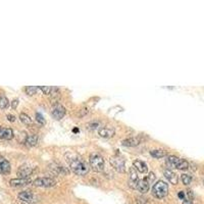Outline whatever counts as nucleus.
Instances as JSON below:
<instances>
[{
  "mask_svg": "<svg viewBox=\"0 0 204 204\" xmlns=\"http://www.w3.org/2000/svg\"><path fill=\"white\" fill-rule=\"evenodd\" d=\"M0 138L10 140L13 138V131L9 128H2L0 127Z\"/></svg>",
  "mask_w": 204,
  "mask_h": 204,
  "instance_id": "obj_12",
  "label": "nucleus"
},
{
  "mask_svg": "<svg viewBox=\"0 0 204 204\" xmlns=\"http://www.w3.org/2000/svg\"><path fill=\"white\" fill-rule=\"evenodd\" d=\"M10 172V163L5 158L0 157V173H8Z\"/></svg>",
  "mask_w": 204,
  "mask_h": 204,
  "instance_id": "obj_15",
  "label": "nucleus"
},
{
  "mask_svg": "<svg viewBox=\"0 0 204 204\" xmlns=\"http://www.w3.org/2000/svg\"><path fill=\"white\" fill-rule=\"evenodd\" d=\"M187 196H188V200H193L194 198V194H193V191L192 190H187Z\"/></svg>",
  "mask_w": 204,
  "mask_h": 204,
  "instance_id": "obj_33",
  "label": "nucleus"
},
{
  "mask_svg": "<svg viewBox=\"0 0 204 204\" xmlns=\"http://www.w3.org/2000/svg\"><path fill=\"white\" fill-rule=\"evenodd\" d=\"M163 173H164L165 178L168 180L169 183H172L173 185L178 184V182H179V178H178V176L173 172H172L170 169H165Z\"/></svg>",
  "mask_w": 204,
  "mask_h": 204,
  "instance_id": "obj_13",
  "label": "nucleus"
},
{
  "mask_svg": "<svg viewBox=\"0 0 204 204\" xmlns=\"http://www.w3.org/2000/svg\"><path fill=\"white\" fill-rule=\"evenodd\" d=\"M138 173H137V170L134 166H131L130 168V177H129V181L128 184L129 186L132 189H137V185H138Z\"/></svg>",
  "mask_w": 204,
  "mask_h": 204,
  "instance_id": "obj_7",
  "label": "nucleus"
},
{
  "mask_svg": "<svg viewBox=\"0 0 204 204\" xmlns=\"http://www.w3.org/2000/svg\"><path fill=\"white\" fill-rule=\"evenodd\" d=\"M168 193V185L163 181H159L156 184H154L153 188H152V195L155 198L161 199L165 197Z\"/></svg>",
  "mask_w": 204,
  "mask_h": 204,
  "instance_id": "obj_2",
  "label": "nucleus"
},
{
  "mask_svg": "<svg viewBox=\"0 0 204 204\" xmlns=\"http://www.w3.org/2000/svg\"><path fill=\"white\" fill-rule=\"evenodd\" d=\"M9 105V101L5 96H0V108L5 109Z\"/></svg>",
  "mask_w": 204,
  "mask_h": 204,
  "instance_id": "obj_24",
  "label": "nucleus"
},
{
  "mask_svg": "<svg viewBox=\"0 0 204 204\" xmlns=\"http://www.w3.org/2000/svg\"><path fill=\"white\" fill-rule=\"evenodd\" d=\"M181 179L184 185H189V184H191V182H192V177L190 175H187V173H183Z\"/></svg>",
  "mask_w": 204,
  "mask_h": 204,
  "instance_id": "obj_26",
  "label": "nucleus"
},
{
  "mask_svg": "<svg viewBox=\"0 0 204 204\" xmlns=\"http://www.w3.org/2000/svg\"><path fill=\"white\" fill-rule=\"evenodd\" d=\"M38 143V136L37 135H30L25 140V144L29 147H33Z\"/></svg>",
  "mask_w": 204,
  "mask_h": 204,
  "instance_id": "obj_17",
  "label": "nucleus"
},
{
  "mask_svg": "<svg viewBox=\"0 0 204 204\" xmlns=\"http://www.w3.org/2000/svg\"><path fill=\"white\" fill-rule=\"evenodd\" d=\"M20 120H21V122H24V124H26V125H31L32 124V118L26 113H21L20 114Z\"/></svg>",
  "mask_w": 204,
  "mask_h": 204,
  "instance_id": "obj_23",
  "label": "nucleus"
},
{
  "mask_svg": "<svg viewBox=\"0 0 204 204\" xmlns=\"http://www.w3.org/2000/svg\"><path fill=\"white\" fill-rule=\"evenodd\" d=\"M38 89H39V87H36V86H28V87L25 88V91L28 95L32 96V95L36 94V92L38 91Z\"/></svg>",
  "mask_w": 204,
  "mask_h": 204,
  "instance_id": "obj_25",
  "label": "nucleus"
},
{
  "mask_svg": "<svg viewBox=\"0 0 204 204\" xmlns=\"http://www.w3.org/2000/svg\"><path fill=\"white\" fill-rule=\"evenodd\" d=\"M110 164L120 173H124L126 170V168H125V160L121 157H118V156L111 157L110 158Z\"/></svg>",
  "mask_w": 204,
  "mask_h": 204,
  "instance_id": "obj_6",
  "label": "nucleus"
},
{
  "mask_svg": "<svg viewBox=\"0 0 204 204\" xmlns=\"http://www.w3.org/2000/svg\"><path fill=\"white\" fill-rule=\"evenodd\" d=\"M66 160L69 165V168L73 170L74 173L78 176H85L89 173V168L88 163L82 158L80 155L74 152H69L65 154Z\"/></svg>",
  "mask_w": 204,
  "mask_h": 204,
  "instance_id": "obj_1",
  "label": "nucleus"
},
{
  "mask_svg": "<svg viewBox=\"0 0 204 204\" xmlns=\"http://www.w3.org/2000/svg\"><path fill=\"white\" fill-rule=\"evenodd\" d=\"M99 135L103 138H110L114 135V130L109 128H101L99 130Z\"/></svg>",
  "mask_w": 204,
  "mask_h": 204,
  "instance_id": "obj_16",
  "label": "nucleus"
},
{
  "mask_svg": "<svg viewBox=\"0 0 204 204\" xmlns=\"http://www.w3.org/2000/svg\"><path fill=\"white\" fill-rule=\"evenodd\" d=\"M134 168H136V170H138V172L141 173H146L147 170H148L146 162L139 160V159H137V160L134 161Z\"/></svg>",
  "mask_w": 204,
  "mask_h": 204,
  "instance_id": "obj_14",
  "label": "nucleus"
},
{
  "mask_svg": "<svg viewBox=\"0 0 204 204\" xmlns=\"http://www.w3.org/2000/svg\"><path fill=\"white\" fill-rule=\"evenodd\" d=\"M34 185L37 187H43V188H49L53 187L56 185L55 180L51 178H38L34 181Z\"/></svg>",
  "mask_w": 204,
  "mask_h": 204,
  "instance_id": "obj_4",
  "label": "nucleus"
},
{
  "mask_svg": "<svg viewBox=\"0 0 204 204\" xmlns=\"http://www.w3.org/2000/svg\"><path fill=\"white\" fill-rule=\"evenodd\" d=\"M179 160H180L179 157L175 156V155H170V156H168V159H166V163H168V165L170 166V168H176L177 163Z\"/></svg>",
  "mask_w": 204,
  "mask_h": 204,
  "instance_id": "obj_21",
  "label": "nucleus"
},
{
  "mask_svg": "<svg viewBox=\"0 0 204 204\" xmlns=\"http://www.w3.org/2000/svg\"><path fill=\"white\" fill-rule=\"evenodd\" d=\"M178 196H179V198L184 199V198H185V192H183V191L179 192V194H178Z\"/></svg>",
  "mask_w": 204,
  "mask_h": 204,
  "instance_id": "obj_36",
  "label": "nucleus"
},
{
  "mask_svg": "<svg viewBox=\"0 0 204 204\" xmlns=\"http://www.w3.org/2000/svg\"><path fill=\"white\" fill-rule=\"evenodd\" d=\"M149 188H150V184H149V182H148V180L146 179H143V180H141L138 182V185H137V189L141 192V193H143V194H145V193H147L148 191H149Z\"/></svg>",
  "mask_w": 204,
  "mask_h": 204,
  "instance_id": "obj_11",
  "label": "nucleus"
},
{
  "mask_svg": "<svg viewBox=\"0 0 204 204\" xmlns=\"http://www.w3.org/2000/svg\"><path fill=\"white\" fill-rule=\"evenodd\" d=\"M89 162H90L91 168L93 170L97 173H101L104 169V159L102 156H100L99 154H91L89 157Z\"/></svg>",
  "mask_w": 204,
  "mask_h": 204,
  "instance_id": "obj_3",
  "label": "nucleus"
},
{
  "mask_svg": "<svg viewBox=\"0 0 204 204\" xmlns=\"http://www.w3.org/2000/svg\"><path fill=\"white\" fill-rule=\"evenodd\" d=\"M17 197L20 200H21L23 202L26 203H34L37 201V198L36 196L33 194L32 192H29V191H23V192H20L17 195Z\"/></svg>",
  "mask_w": 204,
  "mask_h": 204,
  "instance_id": "obj_5",
  "label": "nucleus"
},
{
  "mask_svg": "<svg viewBox=\"0 0 204 204\" xmlns=\"http://www.w3.org/2000/svg\"><path fill=\"white\" fill-rule=\"evenodd\" d=\"M51 114H52V116L55 118V120L59 121V120H61V118L64 116L65 108L62 105H60V104H56L52 108V110H51Z\"/></svg>",
  "mask_w": 204,
  "mask_h": 204,
  "instance_id": "obj_8",
  "label": "nucleus"
},
{
  "mask_svg": "<svg viewBox=\"0 0 204 204\" xmlns=\"http://www.w3.org/2000/svg\"><path fill=\"white\" fill-rule=\"evenodd\" d=\"M146 179L148 180V182H149V184H151V183H153V181L155 180V175L153 173H149V176H148Z\"/></svg>",
  "mask_w": 204,
  "mask_h": 204,
  "instance_id": "obj_30",
  "label": "nucleus"
},
{
  "mask_svg": "<svg viewBox=\"0 0 204 204\" xmlns=\"http://www.w3.org/2000/svg\"><path fill=\"white\" fill-rule=\"evenodd\" d=\"M7 120H8L9 121L13 122L14 121H16V116H12V114H7Z\"/></svg>",
  "mask_w": 204,
  "mask_h": 204,
  "instance_id": "obj_34",
  "label": "nucleus"
},
{
  "mask_svg": "<svg viewBox=\"0 0 204 204\" xmlns=\"http://www.w3.org/2000/svg\"><path fill=\"white\" fill-rule=\"evenodd\" d=\"M140 144V140L138 138H129L122 141V145L128 147H135Z\"/></svg>",
  "mask_w": 204,
  "mask_h": 204,
  "instance_id": "obj_18",
  "label": "nucleus"
},
{
  "mask_svg": "<svg viewBox=\"0 0 204 204\" xmlns=\"http://www.w3.org/2000/svg\"><path fill=\"white\" fill-rule=\"evenodd\" d=\"M88 111H89L88 108H83V109H81V110H80V112H79V116H80V117H84V116L88 113Z\"/></svg>",
  "mask_w": 204,
  "mask_h": 204,
  "instance_id": "obj_31",
  "label": "nucleus"
},
{
  "mask_svg": "<svg viewBox=\"0 0 204 204\" xmlns=\"http://www.w3.org/2000/svg\"><path fill=\"white\" fill-rule=\"evenodd\" d=\"M136 202H137V204H146L147 203V199L144 198L143 196H139V197H137Z\"/></svg>",
  "mask_w": 204,
  "mask_h": 204,
  "instance_id": "obj_29",
  "label": "nucleus"
},
{
  "mask_svg": "<svg viewBox=\"0 0 204 204\" xmlns=\"http://www.w3.org/2000/svg\"><path fill=\"white\" fill-rule=\"evenodd\" d=\"M31 183L30 179H21V178H17V179H12L9 181V185L12 187H23Z\"/></svg>",
  "mask_w": 204,
  "mask_h": 204,
  "instance_id": "obj_10",
  "label": "nucleus"
},
{
  "mask_svg": "<svg viewBox=\"0 0 204 204\" xmlns=\"http://www.w3.org/2000/svg\"><path fill=\"white\" fill-rule=\"evenodd\" d=\"M32 173V168L29 165H21L17 169V176L21 179H28V177Z\"/></svg>",
  "mask_w": 204,
  "mask_h": 204,
  "instance_id": "obj_9",
  "label": "nucleus"
},
{
  "mask_svg": "<svg viewBox=\"0 0 204 204\" xmlns=\"http://www.w3.org/2000/svg\"><path fill=\"white\" fill-rule=\"evenodd\" d=\"M17 104H18V100H17V99H14L13 101L12 102V108H13V109H16V108H17Z\"/></svg>",
  "mask_w": 204,
  "mask_h": 204,
  "instance_id": "obj_35",
  "label": "nucleus"
},
{
  "mask_svg": "<svg viewBox=\"0 0 204 204\" xmlns=\"http://www.w3.org/2000/svg\"><path fill=\"white\" fill-rule=\"evenodd\" d=\"M183 204H193V202L191 201V200H184L183 201Z\"/></svg>",
  "mask_w": 204,
  "mask_h": 204,
  "instance_id": "obj_37",
  "label": "nucleus"
},
{
  "mask_svg": "<svg viewBox=\"0 0 204 204\" xmlns=\"http://www.w3.org/2000/svg\"><path fill=\"white\" fill-rule=\"evenodd\" d=\"M98 126H99L98 122H91V124H88V128L91 130H94V129H97Z\"/></svg>",
  "mask_w": 204,
  "mask_h": 204,
  "instance_id": "obj_32",
  "label": "nucleus"
},
{
  "mask_svg": "<svg viewBox=\"0 0 204 204\" xmlns=\"http://www.w3.org/2000/svg\"><path fill=\"white\" fill-rule=\"evenodd\" d=\"M51 169H52L56 175H66V173H69L64 166H60V165H57V164H52Z\"/></svg>",
  "mask_w": 204,
  "mask_h": 204,
  "instance_id": "obj_19",
  "label": "nucleus"
},
{
  "mask_svg": "<svg viewBox=\"0 0 204 204\" xmlns=\"http://www.w3.org/2000/svg\"><path fill=\"white\" fill-rule=\"evenodd\" d=\"M36 121L41 125H45V120H44V117L42 116V114L36 113Z\"/></svg>",
  "mask_w": 204,
  "mask_h": 204,
  "instance_id": "obj_28",
  "label": "nucleus"
},
{
  "mask_svg": "<svg viewBox=\"0 0 204 204\" xmlns=\"http://www.w3.org/2000/svg\"><path fill=\"white\" fill-rule=\"evenodd\" d=\"M39 89L43 92V94H45V95L50 94L51 90H52V88L49 87V86H41V87H39Z\"/></svg>",
  "mask_w": 204,
  "mask_h": 204,
  "instance_id": "obj_27",
  "label": "nucleus"
},
{
  "mask_svg": "<svg viewBox=\"0 0 204 204\" xmlns=\"http://www.w3.org/2000/svg\"><path fill=\"white\" fill-rule=\"evenodd\" d=\"M150 154L155 158H162L166 156V151L161 150V149H155V150H151Z\"/></svg>",
  "mask_w": 204,
  "mask_h": 204,
  "instance_id": "obj_20",
  "label": "nucleus"
},
{
  "mask_svg": "<svg viewBox=\"0 0 204 204\" xmlns=\"http://www.w3.org/2000/svg\"><path fill=\"white\" fill-rule=\"evenodd\" d=\"M188 168H189V163H188L187 160H185V159H180V160L178 161L177 165H176V168L181 169V170L188 169Z\"/></svg>",
  "mask_w": 204,
  "mask_h": 204,
  "instance_id": "obj_22",
  "label": "nucleus"
}]
</instances>
